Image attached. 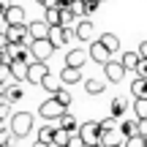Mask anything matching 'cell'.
<instances>
[{"label":"cell","mask_w":147,"mask_h":147,"mask_svg":"<svg viewBox=\"0 0 147 147\" xmlns=\"http://www.w3.org/2000/svg\"><path fill=\"white\" fill-rule=\"evenodd\" d=\"M8 131L14 134L16 139H25L27 134L33 131V115L30 112H14V117L8 120Z\"/></svg>","instance_id":"6da1fadb"},{"label":"cell","mask_w":147,"mask_h":147,"mask_svg":"<svg viewBox=\"0 0 147 147\" xmlns=\"http://www.w3.org/2000/svg\"><path fill=\"white\" fill-rule=\"evenodd\" d=\"M101 136H104L101 120H87V123H82V128H79V139L84 142V147L101 144Z\"/></svg>","instance_id":"7a4b0ae2"},{"label":"cell","mask_w":147,"mask_h":147,"mask_svg":"<svg viewBox=\"0 0 147 147\" xmlns=\"http://www.w3.org/2000/svg\"><path fill=\"white\" fill-rule=\"evenodd\" d=\"M65 112H68V109H65L55 95H52V98H47V101H41V106H38V115H41L44 120H49V123H57Z\"/></svg>","instance_id":"3957f363"},{"label":"cell","mask_w":147,"mask_h":147,"mask_svg":"<svg viewBox=\"0 0 147 147\" xmlns=\"http://www.w3.org/2000/svg\"><path fill=\"white\" fill-rule=\"evenodd\" d=\"M55 44L49 41V38H41V41H30V55H33V60H41V63H47L49 57L55 55Z\"/></svg>","instance_id":"277c9868"},{"label":"cell","mask_w":147,"mask_h":147,"mask_svg":"<svg viewBox=\"0 0 147 147\" xmlns=\"http://www.w3.org/2000/svg\"><path fill=\"white\" fill-rule=\"evenodd\" d=\"M3 38L8 44H30V30H27V25H8L3 30Z\"/></svg>","instance_id":"5b68a950"},{"label":"cell","mask_w":147,"mask_h":147,"mask_svg":"<svg viewBox=\"0 0 147 147\" xmlns=\"http://www.w3.org/2000/svg\"><path fill=\"white\" fill-rule=\"evenodd\" d=\"M49 65L47 63H41V60H33L30 63V71H27V82L30 84H44V79L49 76Z\"/></svg>","instance_id":"8992f818"},{"label":"cell","mask_w":147,"mask_h":147,"mask_svg":"<svg viewBox=\"0 0 147 147\" xmlns=\"http://www.w3.org/2000/svg\"><path fill=\"white\" fill-rule=\"evenodd\" d=\"M3 25L8 27V25H27V11L22 8V5H11L8 11H3Z\"/></svg>","instance_id":"52a82bcc"},{"label":"cell","mask_w":147,"mask_h":147,"mask_svg":"<svg viewBox=\"0 0 147 147\" xmlns=\"http://www.w3.org/2000/svg\"><path fill=\"white\" fill-rule=\"evenodd\" d=\"M87 52H90V60H95L98 65H106V63L112 60V52L104 47V44H101V38H95V41L90 44V49H87Z\"/></svg>","instance_id":"ba28073f"},{"label":"cell","mask_w":147,"mask_h":147,"mask_svg":"<svg viewBox=\"0 0 147 147\" xmlns=\"http://www.w3.org/2000/svg\"><path fill=\"white\" fill-rule=\"evenodd\" d=\"M27 30H30V38H33V41H41V38H49L52 25H49L47 19H36V22H27Z\"/></svg>","instance_id":"9c48e42d"},{"label":"cell","mask_w":147,"mask_h":147,"mask_svg":"<svg viewBox=\"0 0 147 147\" xmlns=\"http://www.w3.org/2000/svg\"><path fill=\"white\" fill-rule=\"evenodd\" d=\"M104 74H106V79H109V82H123V79H125V65L120 63V60H109V63L104 65Z\"/></svg>","instance_id":"30bf717a"},{"label":"cell","mask_w":147,"mask_h":147,"mask_svg":"<svg viewBox=\"0 0 147 147\" xmlns=\"http://www.w3.org/2000/svg\"><path fill=\"white\" fill-rule=\"evenodd\" d=\"M71 36H76V33H71V27H63V25H57V27H52V33H49V41L55 44V47H65V44L71 41Z\"/></svg>","instance_id":"8fae6325"},{"label":"cell","mask_w":147,"mask_h":147,"mask_svg":"<svg viewBox=\"0 0 147 147\" xmlns=\"http://www.w3.org/2000/svg\"><path fill=\"white\" fill-rule=\"evenodd\" d=\"M87 57H90L87 49H71V52H65V63L63 65H68V68H82V65L87 63Z\"/></svg>","instance_id":"7c38bea8"},{"label":"cell","mask_w":147,"mask_h":147,"mask_svg":"<svg viewBox=\"0 0 147 147\" xmlns=\"http://www.w3.org/2000/svg\"><path fill=\"white\" fill-rule=\"evenodd\" d=\"M128 139L123 136L120 128H115V131H104V136H101V144L104 147H125Z\"/></svg>","instance_id":"4fadbf2b"},{"label":"cell","mask_w":147,"mask_h":147,"mask_svg":"<svg viewBox=\"0 0 147 147\" xmlns=\"http://www.w3.org/2000/svg\"><path fill=\"white\" fill-rule=\"evenodd\" d=\"M93 30H95V27H93V22H90V19H79V22H76V30H74V33H76L79 41L93 44V41H95V38H93Z\"/></svg>","instance_id":"5bb4252c"},{"label":"cell","mask_w":147,"mask_h":147,"mask_svg":"<svg viewBox=\"0 0 147 147\" xmlns=\"http://www.w3.org/2000/svg\"><path fill=\"white\" fill-rule=\"evenodd\" d=\"M60 79H63V84H79V82H84V79H82V68H68V65H63Z\"/></svg>","instance_id":"9a60e30c"},{"label":"cell","mask_w":147,"mask_h":147,"mask_svg":"<svg viewBox=\"0 0 147 147\" xmlns=\"http://www.w3.org/2000/svg\"><path fill=\"white\" fill-rule=\"evenodd\" d=\"M27 71H30V63H25V60H14L11 63V76L16 82H27Z\"/></svg>","instance_id":"2e32d148"},{"label":"cell","mask_w":147,"mask_h":147,"mask_svg":"<svg viewBox=\"0 0 147 147\" xmlns=\"http://www.w3.org/2000/svg\"><path fill=\"white\" fill-rule=\"evenodd\" d=\"M120 63L125 65V71H134V74H136L139 65H142V57H139V52H123Z\"/></svg>","instance_id":"e0dca14e"},{"label":"cell","mask_w":147,"mask_h":147,"mask_svg":"<svg viewBox=\"0 0 147 147\" xmlns=\"http://www.w3.org/2000/svg\"><path fill=\"white\" fill-rule=\"evenodd\" d=\"M120 131H123V136L125 139H134V136H139V117H128V120H123L120 123Z\"/></svg>","instance_id":"ac0fdd59"},{"label":"cell","mask_w":147,"mask_h":147,"mask_svg":"<svg viewBox=\"0 0 147 147\" xmlns=\"http://www.w3.org/2000/svg\"><path fill=\"white\" fill-rule=\"evenodd\" d=\"M57 125H60V128H65L68 134H79V128H82V123H79V120H76L74 115H68V112H65V115H63V117L57 120Z\"/></svg>","instance_id":"d6986e66"},{"label":"cell","mask_w":147,"mask_h":147,"mask_svg":"<svg viewBox=\"0 0 147 147\" xmlns=\"http://www.w3.org/2000/svg\"><path fill=\"white\" fill-rule=\"evenodd\" d=\"M41 87H47L52 95H57V93H63V90H65V87H63V79H60V74H57V76H55V74H49V76L44 79Z\"/></svg>","instance_id":"ffe728a7"},{"label":"cell","mask_w":147,"mask_h":147,"mask_svg":"<svg viewBox=\"0 0 147 147\" xmlns=\"http://www.w3.org/2000/svg\"><path fill=\"white\" fill-rule=\"evenodd\" d=\"M74 136L76 134H68L65 128H55V147H71V142H74Z\"/></svg>","instance_id":"44dd1931"},{"label":"cell","mask_w":147,"mask_h":147,"mask_svg":"<svg viewBox=\"0 0 147 147\" xmlns=\"http://www.w3.org/2000/svg\"><path fill=\"white\" fill-rule=\"evenodd\" d=\"M131 95H134V101H136V98H147V79L134 76V82H131Z\"/></svg>","instance_id":"7402d4cb"},{"label":"cell","mask_w":147,"mask_h":147,"mask_svg":"<svg viewBox=\"0 0 147 147\" xmlns=\"http://www.w3.org/2000/svg\"><path fill=\"white\" fill-rule=\"evenodd\" d=\"M125 112H128V101L123 98V95H117V98L112 101V109H109V115H112V117H123Z\"/></svg>","instance_id":"603a6c76"},{"label":"cell","mask_w":147,"mask_h":147,"mask_svg":"<svg viewBox=\"0 0 147 147\" xmlns=\"http://www.w3.org/2000/svg\"><path fill=\"white\" fill-rule=\"evenodd\" d=\"M55 128H57V125H41V128H38V139H36V142L55 144Z\"/></svg>","instance_id":"cb8c5ba5"},{"label":"cell","mask_w":147,"mask_h":147,"mask_svg":"<svg viewBox=\"0 0 147 147\" xmlns=\"http://www.w3.org/2000/svg\"><path fill=\"white\" fill-rule=\"evenodd\" d=\"M101 44H104V47L109 49L112 55H115V52H120V38H117L115 33H104V36H101Z\"/></svg>","instance_id":"d4e9b609"},{"label":"cell","mask_w":147,"mask_h":147,"mask_svg":"<svg viewBox=\"0 0 147 147\" xmlns=\"http://www.w3.org/2000/svg\"><path fill=\"white\" fill-rule=\"evenodd\" d=\"M25 98V90H22V84H16V87H11L5 95H0V101H8V104H16V101Z\"/></svg>","instance_id":"484cf974"},{"label":"cell","mask_w":147,"mask_h":147,"mask_svg":"<svg viewBox=\"0 0 147 147\" xmlns=\"http://www.w3.org/2000/svg\"><path fill=\"white\" fill-rule=\"evenodd\" d=\"M60 11H63V14H60V25H63V27H71L74 22L79 19V16L71 11V5H60Z\"/></svg>","instance_id":"4316f807"},{"label":"cell","mask_w":147,"mask_h":147,"mask_svg":"<svg viewBox=\"0 0 147 147\" xmlns=\"http://www.w3.org/2000/svg\"><path fill=\"white\" fill-rule=\"evenodd\" d=\"M104 87H106V84L101 82V79H84V90H87L90 95H101Z\"/></svg>","instance_id":"83f0119b"},{"label":"cell","mask_w":147,"mask_h":147,"mask_svg":"<svg viewBox=\"0 0 147 147\" xmlns=\"http://www.w3.org/2000/svg\"><path fill=\"white\" fill-rule=\"evenodd\" d=\"M134 117L147 120V98H136L134 101Z\"/></svg>","instance_id":"f1b7e54d"},{"label":"cell","mask_w":147,"mask_h":147,"mask_svg":"<svg viewBox=\"0 0 147 147\" xmlns=\"http://www.w3.org/2000/svg\"><path fill=\"white\" fill-rule=\"evenodd\" d=\"M60 14H63L60 8H47V22H49L52 27H57V25H60Z\"/></svg>","instance_id":"f546056e"},{"label":"cell","mask_w":147,"mask_h":147,"mask_svg":"<svg viewBox=\"0 0 147 147\" xmlns=\"http://www.w3.org/2000/svg\"><path fill=\"white\" fill-rule=\"evenodd\" d=\"M14 134H11V131H5V128H3V131H0V147H11V142H14Z\"/></svg>","instance_id":"4dcf8cb0"},{"label":"cell","mask_w":147,"mask_h":147,"mask_svg":"<svg viewBox=\"0 0 147 147\" xmlns=\"http://www.w3.org/2000/svg\"><path fill=\"white\" fill-rule=\"evenodd\" d=\"M11 117H14L11 115V104L8 101H0V120H11Z\"/></svg>","instance_id":"1f68e13d"},{"label":"cell","mask_w":147,"mask_h":147,"mask_svg":"<svg viewBox=\"0 0 147 147\" xmlns=\"http://www.w3.org/2000/svg\"><path fill=\"white\" fill-rule=\"evenodd\" d=\"M101 128H104V131H115L117 128V117H104V120H101Z\"/></svg>","instance_id":"d6a6232c"},{"label":"cell","mask_w":147,"mask_h":147,"mask_svg":"<svg viewBox=\"0 0 147 147\" xmlns=\"http://www.w3.org/2000/svg\"><path fill=\"white\" fill-rule=\"evenodd\" d=\"M125 147H147V139L144 136H134V139H128Z\"/></svg>","instance_id":"836d02e7"},{"label":"cell","mask_w":147,"mask_h":147,"mask_svg":"<svg viewBox=\"0 0 147 147\" xmlns=\"http://www.w3.org/2000/svg\"><path fill=\"white\" fill-rule=\"evenodd\" d=\"M55 98H57L60 104L65 106V109H68V106H71V93H68V90H63V93H57V95H55Z\"/></svg>","instance_id":"e575fe53"},{"label":"cell","mask_w":147,"mask_h":147,"mask_svg":"<svg viewBox=\"0 0 147 147\" xmlns=\"http://www.w3.org/2000/svg\"><path fill=\"white\" fill-rule=\"evenodd\" d=\"M136 52H139V57H142V60H147V41L139 44V49H136Z\"/></svg>","instance_id":"d590c367"},{"label":"cell","mask_w":147,"mask_h":147,"mask_svg":"<svg viewBox=\"0 0 147 147\" xmlns=\"http://www.w3.org/2000/svg\"><path fill=\"white\" fill-rule=\"evenodd\" d=\"M136 76H142V79H147V60H142V65H139V71H136Z\"/></svg>","instance_id":"8d00e7d4"},{"label":"cell","mask_w":147,"mask_h":147,"mask_svg":"<svg viewBox=\"0 0 147 147\" xmlns=\"http://www.w3.org/2000/svg\"><path fill=\"white\" fill-rule=\"evenodd\" d=\"M139 136L147 139V120H139Z\"/></svg>","instance_id":"74e56055"},{"label":"cell","mask_w":147,"mask_h":147,"mask_svg":"<svg viewBox=\"0 0 147 147\" xmlns=\"http://www.w3.org/2000/svg\"><path fill=\"white\" fill-rule=\"evenodd\" d=\"M11 5H14V3H11V0H0V14H3V11H8Z\"/></svg>","instance_id":"f35d334b"},{"label":"cell","mask_w":147,"mask_h":147,"mask_svg":"<svg viewBox=\"0 0 147 147\" xmlns=\"http://www.w3.org/2000/svg\"><path fill=\"white\" fill-rule=\"evenodd\" d=\"M33 147H55V144H44V142H36Z\"/></svg>","instance_id":"ab89813d"},{"label":"cell","mask_w":147,"mask_h":147,"mask_svg":"<svg viewBox=\"0 0 147 147\" xmlns=\"http://www.w3.org/2000/svg\"><path fill=\"white\" fill-rule=\"evenodd\" d=\"M36 3H38V5H44V0H36Z\"/></svg>","instance_id":"60d3db41"},{"label":"cell","mask_w":147,"mask_h":147,"mask_svg":"<svg viewBox=\"0 0 147 147\" xmlns=\"http://www.w3.org/2000/svg\"><path fill=\"white\" fill-rule=\"evenodd\" d=\"M93 147H104V144H93Z\"/></svg>","instance_id":"b9f144b4"}]
</instances>
